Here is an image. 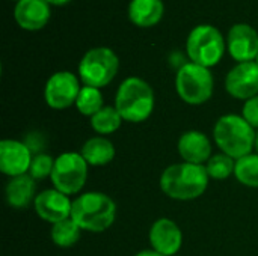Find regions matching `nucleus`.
I'll list each match as a JSON object with an SVG mask.
<instances>
[{
	"label": "nucleus",
	"instance_id": "nucleus-1",
	"mask_svg": "<svg viewBox=\"0 0 258 256\" xmlns=\"http://www.w3.org/2000/svg\"><path fill=\"white\" fill-rule=\"evenodd\" d=\"M209 181L206 166L181 161L168 166L162 172L160 189L174 201H194L206 193Z\"/></svg>",
	"mask_w": 258,
	"mask_h": 256
},
{
	"label": "nucleus",
	"instance_id": "nucleus-2",
	"mask_svg": "<svg viewBox=\"0 0 258 256\" xmlns=\"http://www.w3.org/2000/svg\"><path fill=\"white\" fill-rule=\"evenodd\" d=\"M71 219L88 232H104L116 219L113 199L101 192H88L73 201Z\"/></svg>",
	"mask_w": 258,
	"mask_h": 256
},
{
	"label": "nucleus",
	"instance_id": "nucleus-3",
	"mask_svg": "<svg viewBox=\"0 0 258 256\" xmlns=\"http://www.w3.org/2000/svg\"><path fill=\"white\" fill-rule=\"evenodd\" d=\"M257 131L242 115H224L213 127V139L221 152L239 160L255 148Z\"/></svg>",
	"mask_w": 258,
	"mask_h": 256
},
{
	"label": "nucleus",
	"instance_id": "nucleus-4",
	"mask_svg": "<svg viewBox=\"0 0 258 256\" xmlns=\"http://www.w3.org/2000/svg\"><path fill=\"white\" fill-rule=\"evenodd\" d=\"M154 106V91L141 77H128L119 84L115 97V109L124 121L141 124L151 116Z\"/></svg>",
	"mask_w": 258,
	"mask_h": 256
},
{
	"label": "nucleus",
	"instance_id": "nucleus-5",
	"mask_svg": "<svg viewBox=\"0 0 258 256\" xmlns=\"http://www.w3.org/2000/svg\"><path fill=\"white\" fill-rule=\"evenodd\" d=\"M225 45L224 36L216 27L210 24H201L189 33L186 51L190 62L212 68L221 62L225 53Z\"/></svg>",
	"mask_w": 258,
	"mask_h": 256
},
{
	"label": "nucleus",
	"instance_id": "nucleus-6",
	"mask_svg": "<svg viewBox=\"0 0 258 256\" xmlns=\"http://www.w3.org/2000/svg\"><path fill=\"white\" fill-rule=\"evenodd\" d=\"M213 75L210 68L197 65L194 62L184 63L175 77V89L178 97L190 106H201L213 95Z\"/></svg>",
	"mask_w": 258,
	"mask_h": 256
},
{
	"label": "nucleus",
	"instance_id": "nucleus-7",
	"mask_svg": "<svg viewBox=\"0 0 258 256\" xmlns=\"http://www.w3.org/2000/svg\"><path fill=\"white\" fill-rule=\"evenodd\" d=\"M119 69V59L113 50L97 47L85 53L79 63V75L85 86L101 89L107 86Z\"/></svg>",
	"mask_w": 258,
	"mask_h": 256
},
{
	"label": "nucleus",
	"instance_id": "nucleus-8",
	"mask_svg": "<svg viewBox=\"0 0 258 256\" xmlns=\"http://www.w3.org/2000/svg\"><path fill=\"white\" fill-rule=\"evenodd\" d=\"M88 163L80 152H63L54 160L51 172L53 189L71 196L82 192L88 180Z\"/></svg>",
	"mask_w": 258,
	"mask_h": 256
},
{
	"label": "nucleus",
	"instance_id": "nucleus-9",
	"mask_svg": "<svg viewBox=\"0 0 258 256\" xmlns=\"http://www.w3.org/2000/svg\"><path fill=\"white\" fill-rule=\"evenodd\" d=\"M79 78L70 71L54 72L45 83L44 100L48 107L54 110H65L76 104L80 94Z\"/></svg>",
	"mask_w": 258,
	"mask_h": 256
},
{
	"label": "nucleus",
	"instance_id": "nucleus-10",
	"mask_svg": "<svg viewBox=\"0 0 258 256\" xmlns=\"http://www.w3.org/2000/svg\"><path fill=\"white\" fill-rule=\"evenodd\" d=\"M33 152L30 148L15 139H3L0 142V170L9 178L29 174Z\"/></svg>",
	"mask_w": 258,
	"mask_h": 256
},
{
	"label": "nucleus",
	"instance_id": "nucleus-11",
	"mask_svg": "<svg viewBox=\"0 0 258 256\" xmlns=\"http://www.w3.org/2000/svg\"><path fill=\"white\" fill-rule=\"evenodd\" d=\"M33 208L41 220L54 225L71 217L73 201L68 195L56 189H48L36 195Z\"/></svg>",
	"mask_w": 258,
	"mask_h": 256
},
{
	"label": "nucleus",
	"instance_id": "nucleus-12",
	"mask_svg": "<svg viewBox=\"0 0 258 256\" xmlns=\"http://www.w3.org/2000/svg\"><path fill=\"white\" fill-rule=\"evenodd\" d=\"M227 92L236 98L248 101L258 95V65L255 62L237 63L225 77Z\"/></svg>",
	"mask_w": 258,
	"mask_h": 256
},
{
	"label": "nucleus",
	"instance_id": "nucleus-13",
	"mask_svg": "<svg viewBox=\"0 0 258 256\" xmlns=\"http://www.w3.org/2000/svg\"><path fill=\"white\" fill-rule=\"evenodd\" d=\"M151 249L163 256L178 255L183 246V232L180 226L166 217L157 219L148 234Z\"/></svg>",
	"mask_w": 258,
	"mask_h": 256
},
{
	"label": "nucleus",
	"instance_id": "nucleus-14",
	"mask_svg": "<svg viewBox=\"0 0 258 256\" xmlns=\"http://www.w3.org/2000/svg\"><path fill=\"white\" fill-rule=\"evenodd\" d=\"M227 47L239 63L255 62L258 56V33L249 24H234L228 32Z\"/></svg>",
	"mask_w": 258,
	"mask_h": 256
},
{
	"label": "nucleus",
	"instance_id": "nucleus-15",
	"mask_svg": "<svg viewBox=\"0 0 258 256\" xmlns=\"http://www.w3.org/2000/svg\"><path fill=\"white\" fill-rule=\"evenodd\" d=\"M177 149L183 161L192 164L206 166L212 157V143L210 139L198 130H189L183 133L178 139Z\"/></svg>",
	"mask_w": 258,
	"mask_h": 256
},
{
	"label": "nucleus",
	"instance_id": "nucleus-16",
	"mask_svg": "<svg viewBox=\"0 0 258 256\" xmlns=\"http://www.w3.org/2000/svg\"><path fill=\"white\" fill-rule=\"evenodd\" d=\"M50 3L45 0H20L15 5L14 17L24 30H39L50 20Z\"/></svg>",
	"mask_w": 258,
	"mask_h": 256
},
{
	"label": "nucleus",
	"instance_id": "nucleus-17",
	"mask_svg": "<svg viewBox=\"0 0 258 256\" xmlns=\"http://www.w3.org/2000/svg\"><path fill=\"white\" fill-rule=\"evenodd\" d=\"M6 202L15 210L27 208L36 198V180L29 174L11 178L5 189Z\"/></svg>",
	"mask_w": 258,
	"mask_h": 256
},
{
	"label": "nucleus",
	"instance_id": "nucleus-18",
	"mask_svg": "<svg viewBox=\"0 0 258 256\" xmlns=\"http://www.w3.org/2000/svg\"><path fill=\"white\" fill-rule=\"evenodd\" d=\"M162 0H132L128 5V18L139 27H151L163 17Z\"/></svg>",
	"mask_w": 258,
	"mask_h": 256
},
{
	"label": "nucleus",
	"instance_id": "nucleus-19",
	"mask_svg": "<svg viewBox=\"0 0 258 256\" xmlns=\"http://www.w3.org/2000/svg\"><path fill=\"white\" fill-rule=\"evenodd\" d=\"M80 154L89 166H106L115 158V146L107 137L95 136L82 145Z\"/></svg>",
	"mask_w": 258,
	"mask_h": 256
},
{
	"label": "nucleus",
	"instance_id": "nucleus-20",
	"mask_svg": "<svg viewBox=\"0 0 258 256\" xmlns=\"http://www.w3.org/2000/svg\"><path fill=\"white\" fill-rule=\"evenodd\" d=\"M80 235H82V228L71 217L51 225V231H50L51 241L60 249L73 247L80 240Z\"/></svg>",
	"mask_w": 258,
	"mask_h": 256
},
{
	"label": "nucleus",
	"instance_id": "nucleus-21",
	"mask_svg": "<svg viewBox=\"0 0 258 256\" xmlns=\"http://www.w3.org/2000/svg\"><path fill=\"white\" fill-rule=\"evenodd\" d=\"M122 121L124 119L121 118L115 106H104L98 113L91 118V127L97 134L106 137L107 134H113L115 131H118Z\"/></svg>",
	"mask_w": 258,
	"mask_h": 256
},
{
	"label": "nucleus",
	"instance_id": "nucleus-22",
	"mask_svg": "<svg viewBox=\"0 0 258 256\" xmlns=\"http://www.w3.org/2000/svg\"><path fill=\"white\" fill-rule=\"evenodd\" d=\"M236 180L251 189H258V154L251 152L239 160H236L234 169Z\"/></svg>",
	"mask_w": 258,
	"mask_h": 256
},
{
	"label": "nucleus",
	"instance_id": "nucleus-23",
	"mask_svg": "<svg viewBox=\"0 0 258 256\" xmlns=\"http://www.w3.org/2000/svg\"><path fill=\"white\" fill-rule=\"evenodd\" d=\"M74 106L77 107L80 115L92 118L95 113H98L104 107L103 106V95H101L100 89H97V88L83 86L80 89V94H79Z\"/></svg>",
	"mask_w": 258,
	"mask_h": 256
},
{
	"label": "nucleus",
	"instance_id": "nucleus-24",
	"mask_svg": "<svg viewBox=\"0 0 258 256\" xmlns=\"http://www.w3.org/2000/svg\"><path fill=\"white\" fill-rule=\"evenodd\" d=\"M234 169L236 160L224 152L212 155L210 160L206 163V170L212 180H227L234 175Z\"/></svg>",
	"mask_w": 258,
	"mask_h": 256
},
{
	"label": "nucleus",
	"instance_id": "nucleus-25",
	"mask_svg": "<svg viewBox=\"0 0 258 256\" xmlns=\"http://www.w3.org/2000/svg\"><path fill=\"white\" fill-rule=\"evenodd\" d=\"M54 160L51 155L48 154H36L33 155L32 158V164H30V169H29V175L33 178V180H44L47 177H51V172H53V167H54Z\"/></svg>",
	"mask_w": 258,
	"mask_h": 256
},
{
	"label": "nucleus",
	"instance_id": "nucleus-26",
	"mask_svg": "<svg viewBox=\"0 0 258 256\" xmlns=\"http://www.w3.org/2000/svg\"><path fill=\"white\" fill-rule=\"evenodd\" d=\"M242 116L245 121L258 131V95L245 101L243 109H242Z\"/></svg>",
	"mask_w": 258,
	"mask_h": 256
},
{
	"label": "nucleus",
	"instance_id": "nucleus-27",
	"mask_svg": "<svg viewBox=\"0 0 258 256\" xmlns=\"http://www.w3.org/2000/svg\"><path fill=\"white\" fill-rule=\"evenodd\" d=\"M135 256H163V255H160V253H157L156 250L150 249V250H141V252H138Z\"/></svg>",
	"mask_w": 258,
	"mask_h": 256
},
{
	"label": "nucleus",
	"instance_id": "nucleus-28",
	"mask_svg": "<svg viewBox=\"0 0 258 256\" xmlns=\"http://www.w3.org/2000/svg\"><path fill=\"white\" fill-rule=\"evenodd\" d=\"M47 3H50V5H56V6H60V5H67L68 2H71V0H45Z\"/></svg>",
	"mask_w": 258,
	"mask_h": 256
},
{
	"label": "nucleus",
	"instance_id": "nucleus-29",
	"mask_svg": "<svg viewBox=\"0 0 258 256\" xmlns=\"http://www.w3.org/2000/svg\"><path fill=\"white\" fill-rule=\"evenodd\" d=\"M255 151H257V154H258V131H257V137H255Z\"/></svg>",
	"mask_w": 258,
	"mask_h": 256
},
{
	"label": "nucleus",
	"instance_id": "nucleus-30",
	"mask_svg": "<svg viewBox=\"0 0 258 256\" xmlns=\"http://www.w3.org/2000/svg\"><path fill=\"white\" fill-rule=\"evenodd\" d=\"M255 63H257V65H258V56H257V59H255Z\"/></svg>",
	"mask_w": 258,
	"mask_h": 256
},
{
	"label": "nucleus",
	"instance_id": "nucleus-31",
	"mask_svg": "<svg viewBox=\"0 0 258 256\" xmlns=\"http://www.w3.org/2000/svg\"><path fill=\"white\" fill-rule=\"evenodd\" d=\"M15 2H17V3H18V2H20V0H15Z\"/></svg>",
	"mask_w": 258,
	"mask_h": 256
},
{
	"label": "nucleus",
	"instance_id": "nucleus-32",
	"mask_svg": "<svg viewBox=\"0 0 258 256\" xmlns=\"http://www.w3.org/2000/svg\"><path fill=\"white\" fill-rule=\"evenodd\" d=\"M174 256H181V255H174Z\"/></svg>",
	"mask_w": 258,
	"mask_h": 256
}]
</instances>
